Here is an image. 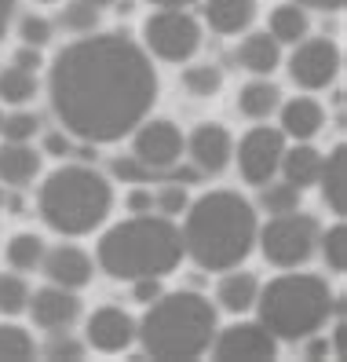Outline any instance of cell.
<instances>
[{
  "instance_id": "obj_40",
  "label": "cell",
  "mask_w": 347,
  "mask_h": 362,
  "mask_svg": "<svg viewBox=\"0 0 347 362\" xmlns=\"http://www.w3.org/2000/svg\"><path fill=\"white\" fill-rule=\"evenodd\" d=\"M15 66H23V70H37V66H45V62H40V48H18L15 52Z\"/></svg>"
},
{
  "instance_id": "obj_37",
  "label": "cell",
  "mask_w": 347,
  "mask_h": 362,
  "mask_svg": "<svg viewBox=\"0 0 347 362\" xmlns=\"http://www.w3.org/2000/svg\"><path fill=\"white\" fill-rule=\"evenodd\" d=\"M165 289H161V279H132V300L136 304H150L158 300Z\"/></svg>"
},
{
  "instance_id": "obj_16",
  "label": "cell",
  "mask_w": 347,
  "mask_h": 362,
  "mask_svg": "<svg viewBox=\"0 0 347 362\" xmlns=\"http://www.w3.org/2000/svg\"><path fill=\"white\" fill-rule=\"evenodd\" d=\"M278 173L286 183L307 190L311 183H318V173H322V154L311 146V139H296V146H286V154H281V165Z\"/></svg>"
},
{
  "instance_id": "obj_24",
  "label": "cell",
  "mask_w": 347,
  "mask_h": 362,
  "mask_svg": "<svg viewBox=\"0 0 347 362\" xmlns=\"http://www.w3.org/2000/svg\"><path fill=\"white\" fill-rule=\"evenodd\" d=\"M311 30V18L307 11H303L300 4H278L271 11V37L278 40V45H296V40H303Z\"/></svg>"
},
{
  "instance_id": "obj_29",
  "label": "cell",
  "mask_w": 347,
  "mask_h": 362,
  "mask_svg": "<svg viewBox=\"0 0 347 362\" xmlns=\"http://www.w3.org/2000/svg\"><path fill=\"white\" fill-rule=\"evenodd\" d=\"M59 26H66L70 33H95L99 8L88 4V0H70V4L59 11Z\"/></svg>"
},
{
  "instance_id": "obj_35",
  "label": "cell",
  "mask_w": 347,
  "mask_h": 362,
  "mask_svg": "<svg viewBox=\"0 0 347 362\" xmlns=\"http://www.w3.org/2000/svg\"><path fill=\"white\" fill-rule=\"evenodd\" d=\"M18 37H23V45H30V48H45L52 40V23L45 15H26L23 23H18Z\"/></svg>"
},
{
  "instance_id": "obj_42",
  "label": "cell",
  "mask_w": 347,
  "mask_h": 362,
  "mask_svg": "<svg viewBox=\"0 0 347 362\" xmlns=\"http://www.w3.org/2000/svg\"><path fill=\"white\" fill-rule=\"evenodd\" d=\"M11 11H15V0H0V40H4V33H8Z\"/></svg>"
},
{
  "instance_id": "obj_23",
  "label": "cell",
  "mask_w": 347,
  "mask_h": 362,
  "mask_svg": "<svg viewBox=\"0 0 347 362\" xmlns=\"http://www.w3.org/2000/svg\"><path fill=\"white\" fill-rule=\"evenodd\" d=\"M278 106H281V92L271 81H249L242 88V95H237V110H242L245 117H252V121L271 117Z\"/></svg>"
},
{
  "instance_id": "obj_18",
  "label": "cell",
  "mask_w": 347,
  "mask_h": 362,
  "mask_svg": "<svg viewBox=\"0 0 347 362\" xmlns=\"http://www.w3.org/2000/svg\"><path fill=\"white\" fill-rule=\"evenodd\" d=\"M40 168V154L33 151L30 143H11L4 139L0 146V183H11V187H26Z\"/></svg>"
},
{
  "instance_id": "obj_34",
  "label": "cell",
  "mask_w": 347,
  "mask_h": 362,
  "mask_svg": "<svg viewBox=\"0 0 347 362\" xmlns=\"http://www.w3.org/2000/svg\"><path fill=\"white\" fill-rule=\"evenodd\" d=\"M40 129V117L37 114H26V110H18L11 117H4V124H0V136L11 139V143H30Z\"/></svg>"
},
{
  "instance_id": "obj_10",
  "label": "cell",
  "mask_w": 347,
  "mask_h": 362,
  "mask_svg": "<svg viewBox=\"0 0 347 362\" xmlns=\"http://www.w3.org/2000/svg\"><path fill=\"white\" fill-rule=\"evenodd\" d=\"M340 74V48L329 37H303L296 40V52L289 59V77L307 92H318L333 84Z\"/></svg>"
},
{
  "instance_id": "obj_41",
  "label": "cell",
  "mask_w": 347,
  "mask_h": 362,
  "mask_svg": "<svg viewBox=\"0 0 347 362\" xmlns=\"http://www.w3.org/2000/svg\"><path fill=\"white\" fill-rule=\"evenodd\" d=\"M300 8H314V11H340L343 0H293Z\"/></svg>"
},
{
  "instance_id": "obj_6",
  "label": "cell",
  "mask_w": 347,
  "mask_h": 362,
  "mask_svg": "<svg viewBox=\"0 0 347 362\" xmlns=\"http://www.w3.org/2000/svg\"><path fill=\"white\" fill-rule=\"evenodd\" d=\"M37 205H40V220L52 230L77 238V234L95 230L106 216H110L114 190L92 165L81 161V165L55 168V173L40 183Z\"/></svg>"
},
{
  "instance_id": "obj_12",
  "label": "cell",
  "mask_w": 347,
  "mask_h": 362,
  "mask_svg": "<svg viewBox=\"0 0 347 362\" xmlns=\"http://www.w3.org/2000/svg\"><path fill=\"white\" fill-rule=\"evenodd\" d=\"M30 315H33V322L40 326V329H48V333H55V329H70L77 318H81V300H77V293L73 289H66V286H45V289H37V293H30Z\"/></svg>"
},
{
  "instance_id": "obj_28",
  "label": "cell",
  "mask_w": 347,
  "mask_h": 362,
  "mask_svg": "<svg viewBox=\"0 0 347 362\" xmlns=\"http://www.w3.org/2000/svg\"><path fill=\"white\" fill-rule=\"evenodd\" d=\"M183 88L190 95H198V99H208V95H216L223 88V74L216 66H208V62H201V66H187L183 70Z\"/></svg>"
},
{
  "instance_id": "obj_14",
  "label": "cell",
  "mask_w": 347,
  "mask_h": 362,
  "mask_svg": "<svg viewBox=\"0 0 347 362\" xmlns=\"http://www.w3.org/2000/svg\"><path fill=\"white\" fill-rule=\"evenodd\" d=\"M40 271L48 274V279L55 282V286H66V289H84L92 282V271H95V264H92V257L84 249H77V245H52V249H45V257H40Z\"/></svg>"
},
{
  "instance_id": "obj_17",
  "label": "cell",
  "mask_w": 347,
  "mask_h": 362,
  "mask_svg": "<svg viewBox=\"0 0 347 362\" xmlns=\"http://www.w3.org/2000/svg\"><path fill=\"white\" fill-rule=\"evenodd\" d=\"M322 124H325V110L307 95H296L281 106V132L293 139H314Z\"/></svg>"
},
{
  "instance_id": "obj_20",
  "label": "cell",
  "mask_w": 347,
  "mask_h": 362,
  "mask_svg": "<svg viewBox=\"0 0 347 362\" xmlns=\"http://www.w3.org/2000/svg\"><path fill=\"white\" fill-rule=\"evenodd\" d=\"M318 183H322L325 205H329L336 216H343V212H347V151H343V146H336L329 158H322Z\"/></svg>"
},
{
  "instance_id": "obj_32",
  "label": "cell",
  "mask_w": 347,
  "mask_h": 362,
  "mask_svg": "<svg viewBox=\"0 0 347 362\" xmlns=\"http://www.w3.org/2000/svg\"><path fill=\"white\" fill-rule=\"evenodd\" d=\"M300 194L303 190L300 187H293V183H274V180H267L264 183V209L271 212V216H281V212H293V209H300Z\"/></svg>"
},
{
  "instance_id": "obj_45",
  "label": "cell",
  "mask_w": 347,
  "mask_h": 362,
  "mask_svg": "<svg viewBox=\"0 0 347 362\" xmlns=\"http://www.w3.org/2000/svg\"><path fill=\"white\" fill-rule=\"evenodd\" d=\"M88 4H95V8H110V4H117V0H88Z\"/></svg>"
},
{
  "instance_id": "obj_3",
  "label": "cell",
  "mask_w": 347,
  "mask_h": 362,
  "mask_svg": "<svg viewBox=\"0 0 347 362\" xmlns=\"http://www.w3.org/2000/svg\"><path fill=\"white\" fill-rule=\"evenodd\" d=\"M183 260V234L172 216H139L110 227L99 242V267L117 282L165 279Z\"/></svg>"
},
{
  "instance_id": "obj_33",
  "label": "cell",
  "mask_w": 347,
  "mask_h": 362,
  "mask_svg": "<svg viewBox=\"0 0 347 362\" xmlns=\"http://www.w3.org/2000/svg\"><path fill=\"white\" fill-rule=\"evenodd\" d=\"M190 205V198H187V183H180V180H168L158 194H154V209L161 212V216H180V212Z\"/></svg>"
},
{
  "instance_id": "obj_36",
  "label": "cell",
  "mask_w": 347,
  "mask_h": 362,
  "mask_svg": "<svg viewBox=\"0 0 347 362\" xmlns=\"http://www.w3.org/2000/svg\"><path fill=\"white\" fill-rule=\"evenodd\" d=\"M45 355L48 358H81L84 355V344H81V340H73L66 329H55L52 340L45 344Z\"/></svg>"
},
{
  "instance_id": "obj_7",
  "label": "cell",
  "mask_w": 347,
  "mask_h": 362,
  "mask_svg": "<svg viewBox=\"0 0 347 362\" xmlns=\"http://www.w3.org/2000/svg\"><path fill=\"white\" fill-rule=\"evenodd\" d=\"M318 234H322V223L311 212L293 209V212H281V216H271L264 223V230H256V238H259V249H264L267 264L289 271L314 257Z\"/></svg>"
},
{
  "instance_id": "obj_39",
  "label": "cell",
  "mask_w": 347,
  "mask_h": 362,
  "mask_svg": "<svg viewBox=\"0 0 347 362\" xmlns=\"http://www.w3.org/2000/svg\"><path fill=\"white\" fill-rule=\"evenodd\" d=\"M128 212H154V190H128V198H124Z\"/></svg>"
},
{
  "instance_id": "obj_38",
  "label": "cell",
  "mask_w": 347,
  "mask_h": 362,
  "mask_svg": "<svg viewBox=\"0 0 347 362\" xmlns=\"http://www.w3.org/2000/svg\"><path fill=\"white\" fill-rule=\"evenodd\" d=\"M45 154H52V158H66V154H73L70 136H66V132H48V136H45Z\"/></svg>"
},
{
  "instance_id": "obj_5",
  "label": "cell",
  "mask_w": 347,
  "mask_h": 362,
  "mask_svg": "<svg viewBox=\"0 0 347 362\" xmlns=\"http://www.w3.org/2000/svg\"><path fill=\"white\" fill-rule=\"evenodd\" d=\"M252 308L278 340H307L329 322L333 311H343V304L318 274H281L256 293Z\"/></svg>"
},
{
  "instance_id": "obj_22",
  "label": "cell",
  "mask_w": 347,
  "mask_h": 362,
  "mask_svg": "<svg viewBox=\"0 0 347 362\" xmlns=\"http://www.w3.org/2000/svg\"><path fill=\"white\" fill-rule=\"evenodd\" d=\"M281 59V45L271 33H249L242 45H237V62L249 70V74H271Z\"/></svg>"
},
{
  "instance_id": "obj_15",
  "label": "cell",
  "mask_w": 347,
  "mask_h": 362,
  "mask_svg": "<svg viewBox=\"0 0 347 362\" xmlns=\"http://www.w3.org/2000/svg\"><path fill=\"white\" fill-rule=\"evenodd\" d=\"M136 340V322L132 315L121 308H99L88 318V344L102 355H117Z\"/></svg>"
},
{
  "instance_id": "obj_46",
  "label": "cell",
  "mask_w": 347,
  "mask_h": 362,
  "mask_svg": "<svg viewBox=\"0 0 347 362\" xmlns=\"http://www.w3.org/2000/svg\"><path fill=\"white\" fill-rule=\"evenodd\" d=\"M4 202H8V198H4V187H0V209H4Z\"/></svg>"
},
{
  "instance_id": "obj_30",
  "label": "cell",
  "mask_w": 347,
  "mask_h": 362,
  "mask_svg": "<svg viewBox=\"0 0 347 362\" xmlns=\"http://www.w3.org/2000/svg\"><path fill=\"white\" fill-rule=\"evenodd\" d=\"M30 304V286L23 274H0V315H23Z\"/></svg>"
},
{
  "instance_id": "obj_8",
  "label": "cell",
  "mask_w": 347,
  "mask_h": 362,
  "mask_svg": "<svg viewBox=\"0 0 347 362\" xmlns=\"http://www.w3.org/2000/svg\"><path fill=\"white\" fill-rule=\"evenodd\" d=\"M143 45L165 62H187L201 48V26L183 8H161L143 23Z\"/></svg>"
},
{
  "instance_id": "obj_43",
  "label": "cell",
  "mask_w": 347,
  "mask_h": 362,
  "mask_svg": "<svg viewBox=\"0 0 347 362\" xmlns=\"http://www.w3.org/2000/svg\"><path fill=\"white\" fill-rule=\"evenodd\" d=\"M325 351H329V344H325V340H311V344H307V355H311V358H318V355H325Z\"/></svg>"
},
{
  "instance_id": "obj_1",
  "label": "cell",
  "mask_w": 347,
  "mask_h": 362,
  "mask_svg": "<svg viewBox=\"0 0 347 362\" xmlns=\"http://www.w3.org/2000/svg\"><path fill=\"white\" fill-rule=\"evenodd\" d=\"M55 117L84 143H117L150 114L158 74L146 48L121 33L66 45L48 74Z\"/></svg>"
},
{
  "instance_id": "obj_31",
  "label": "cell",
  "mask_w": 347,
  "mask_h": 362,
  "mask_svg": "<svg viewBox=\"0 0 347 362\" xmlns=\"http://www.w3.org/2000/svg\"><path fill=\"white\" fill-rule=\"evenodd\" d=\"M318 242H322V252H325V267L333 274H343L347 271V227L343 223L329 227L325 234H318Z\"/></svg>"
},
{
  "instance_id": "obj_27",
  "label": "cell",
  "mask_w": 347,
  "mask_h": 362,
  "mask_svg": "<svg viewBox=\"0 0 347 362\" xmlns=\"http://www.w3.org/2000/svg\"><path fill=\"white\" fill-rule=\"evenodd\" d=\"M33 351H37V344H33V337L23 326L0 322V358L23 362V358H33Z\"/></svg>"
},
{
  "instance_id": "obj_19",
  "label": "cell",
  "mask_w": 347,
  "mask_h": 362,
  "mask_svg": "<svg viewBox=\"0 0 347 362\" xmlns=\"http://www.w3.org/2000/svg\"><path fill=\"white\" fill-rule=\"evenodd\" d=\"M256 18V0H205V23L216 33H242Z\"/></svg>"
},
{
  "instance_id": "obj_26",
  "label": "cell",
  "mask_w": 347,
  "mask_h": 362,
  "mask_svg": "<svg viewBox=\"0 0 347 362\" xmlns=\"http://www.w3.org/2000/svg\"><path fill=\"white\" fill-rule=\"evenodd\" d=\"M37 95V77L33 70H23V66H11L8 70H0V99L4 103H15V106H23Z\"/></svg>"
},
{
  "instance_id": "obj_13",
  "label": "cell",
  "mask_w": 347,
  "mask_h": 362,
  "mask_svg": "<svg viewBox=\"0 0 347 362\" xmlns=\"http://www.w3.org/2000/svg\"><path fill=\"white\" fill-rule=\"evenodd\" d=\"M187 151L194 158V168L205 176H220L223 168L230 165L234 154V139L223 124H198L187 139Z\"/></svg>"
},
{
  "instance_id": "obj_4",
  "label": "cell",
  "mask_w": 347,
  "mask_h": 362,
  "mask_svg": "<svg viewBox=\"0 0 347 362\" xmlns=\"http://www.w3.org/2000/svg\"><path fill=\"white\" fill-rule=\"evenodd\" d=\"M136 337L143 340V351L154 358H201L216 337V308L201 293H161L146 304Z\"/></svg>"
},
{
  "instance_id": "obj_48",
  "label": "cell",
  "mask_w": 347,
  "mask_h": 362,
  "mask_svg": "<svg viewBox=\"0 0 347 362\" xmlns=\"http://www.w3.org/2000/svg\"><path fill=\"white\" fill-rule=\"evenodd\" d=\"M40 4H52V0H40Z\"/></svg>"
},
{
  "instance_id": "obj_47",
  "label": "cell",
  "mask_w": 347,
  "mask_h": 362,
  "mask_svg": "<svg viewBox=\"0 0 347 362\" xmlns=\"http://www.w3.org/2000/svg\"><path fill=\"white\" fill-rule=\"evenodd\" d=\"M0 124H4V110H0Z\"/></svg>"
},
{
  "instance_id": "obj_25",
  "label": "cell",
  "mask_w": 347,
  "mask_h": 362,
  "mask_svg": "<svg viewBox=\"0 0 347 362\" xmlns=\"http://www.w3.org/2000/svg\"><path fill=\"white\" fill-rule=\"evenodd\" d=\"M45 249H48V245L40 242L37 234L23 230V234H15V238L8 242L4 260H8L11 271H37V267H40V257H45Z\"/></svg>"
},
{
  "instance_id": "obj_11",
  "label": "cell",
  "mask_w": 347,
  "mask_h": 362,
  "mask_svg": "<svg viewBox=\"0 0 347 362\" xmlns=\"http://www.w3.org/2000/svg\"><path fill=\"white\" fill-rule=\"evenodd\" d=\"M208 348L223 362H264V358L278 355V337L264 322H234V326L216 333Z\"/></svg>"
},
{
  "instance_id": "obj_21",
  "label": "cell",
  "mask_w": 347,
  "mask_h": 362,
  "mask_svg": "<svg viewBox=\"0 0 347 362\" xmlns=\"http://www.w3.org/2000/svg\"><path fill=\"white\" fill-rule=\"evenodd\" d=\"M256 293H259L256 274H249V271H234V267H230L223 279H220V286H216V300H220L223 311L242 315V311H249V308L256 304Z\"/></svg>"
},
{
  "instance_id": "obj_2",
  "label": "cell",
  "mask_w": 347,
  "mask_h": 362,
  "mask_svg": "<svg viewBox=\"0 0 347 362\" xmlns=\"http://www.w3.org/2000/svg\"><path fill=\"white\" fill-rule=\"evenodd\" d=\"M183 252L205 271L237 267L256 245V212L234 190H212L183 209Z\"/></svg>"
},
{
  "instance_id": "obj_44",
  "label": "cell",
  "mask_w": 347,
  "mask_h": 362,
  "mask_svg": "<svg viewBox=\"0 0 347 362\" xmlns=\"http://www.w3.org/2000/svg\"><path fill=\"white\" fill-rule=\"evenodd\" d=\"M150 4H158V8H187V4H194V0H150Z\"/></svg>"
},
{
  "instance_id": "obj_9",
  "label": "cell",
  "mask_w": 347,
  "mask_h": 362,
  "mask_svg": "<svg viewBox=\"0 0 347 362\" xmlns=\"http://www.w3.org/2000/svg\"><path fill=\"white\" fill-rule=\"evenodd\" d=\"M281 154H286V132L271 129V124H256L237 143V173H242L245 183L264 187L267 180L278 176Z\"/></svg>"
}]
</instances>
